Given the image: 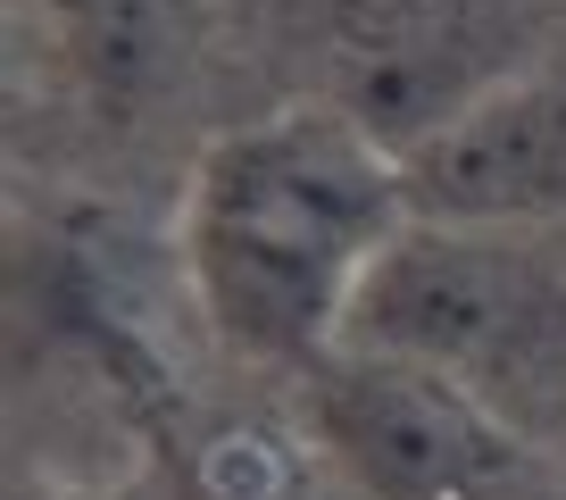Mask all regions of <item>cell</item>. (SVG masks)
<instances>
[{
	"instance_id": "obj_6",
	"label": "cell",
	"mask_w": 566,
	"mask_h": 500,
	"mask_svg": "<svg viewBox=\"0 0 566 500\" xmlns=\"http://www.w3.org/2000/svg\"><path fill=\"white\" fill-rule=\"evenodd\" d=\"M150 476L167 500H334V459L266 409H200L192 393L142 426Z\"/></svg>"
},
{
	"instance_id": "obj_3",
	"label": "cell",
	"mask_w": 566,
	"mask_h": 500,
	"mask_svg": "<svg viewBox=\"0 0 566 500\" xmlns=\"http://www.w3.org/2000/svg\"><path fill=\"white\" fill-rule=\"evenodd\" d=\"M566 233H500V226H417L367 284L358 334L367 351H400L450 367L483 393L549 375L566 351Z\"/></svg>"
},
{
	"instance_id": "obj_2",
	"label": "cell",
	"mask_w": 566,
	"mask_h": 500,
	"mask_svg": "<svg viewBox=\"0 0 566 500\" xmlns=\"http://www.w3.org/2000/svg\"><path fill=\"white\" fill-rule=\"evenodd\" d=\"M308 434L350 500H549L509 400L400 351L350 342L308 375Z\"/></svg>"
},
{
	"instance_id": "obj_4",
	"label": "cell",
	"mask_w": 566,
	"mask_h": 500,
	"mask_svg": "<svg viewBox=\"0 0 566 500\" xmlns=\"http://www.w3.org/2000/svg\"><path fill=\"white\" fill-rule=\"evenodd\" d=\"M308 42L325 75L317 101L400 159L533 67L516 0H308Z\"/></svg>"
},
{
	"instance_id": "obj_7",
	"label": "cell",
	"mask_w": 566,
	"mask_h": 500,
	"mask_svg": "<svg viewBox=\"0 0 566 500\" xmlns=\"http://www.w3.org/2000/svg\"><path fill=\"white\" fill-rule=\"evenodd\" d=\"M75 84L117 117L159 108L200 51V0H42Z\"/></svg>"
},
{
	"instance_id": "obj_8",
	"label": "cell",
	"mask_w": 566,
	"mask_h": 500,
	"mask_svg": "<svg viewBox=\"0 0 566 500\" xmlns=\"http://www.w3.org/2000/svg\"><path fill=\"white\" fill-rule=\"evenodd\" d=\"M9 500H167V492H159V476H150V467H142V476H125V483L51 476V467H42V476H18V483H9Z\"/></svg>"
},
{
	"instance_id": "obj_5",
	"label": "cell",
	"mask_w": 566,
	"mask_h": 500,
	"mask_svg": "<svg viewBox=\"0 0 566 500\" xmlns=\"http://www.w3.org/2000/svg\"><path fill=\"white\" fill-rule=\"evenodd\" d=\"M400 167L417 217L433 226L566 233V59L516 67Z\"/></svg>"
},
{
	"instance_id": "obj_1",
	"label": "cell",
	"mask_w": 566,
	"mask_h": 500,
	"mask_svg": "<svg viewBox=\"0 0 566 500\" xmlns=\"http://www.w3.org/2000/svg\"><path fill=\"white\" fill-rule=\"evenodd\" d=\"M417 226L400 150L334 101H283L226 125L176 209V275L217 351L317 375L350 351L367 284Z\"/></svg>"
}]
</instances>
